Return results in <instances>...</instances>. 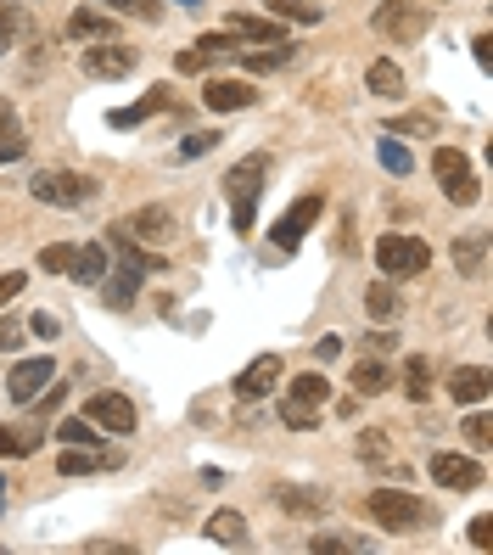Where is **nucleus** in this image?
<instances>
[{
	"mask_svg": "<svg viewBox=\"0 0 493 555\" xmlns=\"http://www.w3.org/2000/svg\"><path fill=\"white\" fill-rule=\"evenodd\" d=\"M264 180H269V152L241 157L236 169L225 174V197H230V225H236V236H253V225H258V197H264Z\"/></svg>",
	"mask_w": 493,
	"mask_h": 555,
	"instance_id": "f257e3e1",
	"label": "nucleus"
},
{
	"mask_svg": "<svg viewBox=\"0 0 493 555\" xmlns=\"http://www.w3.org/2000/svg\"><path fill=\"white\" fill-rule=\"evenodd\" d=\"M325 399H331V387H325V376H320V370H303V376H292V387H286V399H281V421H286L292 432H309V427H320Z\"/></svg>",
	"mask_w": 493,
	"mask_h": 555,
	"instance_id": "f03ea898",
	"label": "nucleus"
},
{
	"mask_svg": "<svg viewBox=\"0 0 493 555\" xmlns=\"http://www.w3.org/2000/svg\"><path fill=\"white\" fill-rule=\"evenodd\" d=\"M365 511H370V522H376L381 533H409V527L426 522V505L409 494V488H370Z\"/></svg>",
	"mask_w": 493,
	"mask_h": 555,
	"instance_id": "7ed1b4c3",
	"label": "nucleus"
},
{
	"mask_svg": "<svg viewBox=\"0 0 493 555\" xmlns=\"http://www.w3.org/2000/svg\"><path fill=\"white\" fill-rule=\"evenodd\" d=\"M432 169H437V185H443V197H449L454 208H471V202L482 197V180H477V169H471V157H465L460 146H437Z\"/></svg>",
	"mask_w": 493,
	"mask_h": 555,
	"instance_id": "20e7f679",
	"label": "nucleus"
},
{
	"mask_svg": "<svg viewBox=\"0 0 493 555\" xmlns=\"http://www.w3.org/2000/svg\"><path fill=\"white\" fill-rule=\"evenodd\" d=\"M426 264H432V247L421 242V236H398V230H387L376 242V270L387 275V281H404V275H421Z\"/></svg>",
	"mask_w": 493,
	"mask_h": 555,
	"instance_id": "39448f33",
	"label": "nucleus"
},
{
	"mask_svg": "<svg viewBox=\"0 0 493 555\" xmlns=\"http://www.w3.org/2000/svg\"><path fill=\"white\" fill-rule=\"evenodd\" d=\"M34 202H51V208H85L96 197V174H73V169H51L29 180Z\"/></svg>",
	"mask_w": 493,
	"mask_h": 555,
	"instance_id": "423d86ee",
	"label": "nucleus"
},
{
	"mask_svg": "<svg viewBox=\"0 0 493 555\" xmlns=\"http://www.w3.org/2000/svg\"><path fill=\"white\" fill-rule=\"evenodd\" d=\"M370 29H376L381 40H421V34L432 29V12L415 6V0H381L376 12H370Z\"/></svg>",
	"mask_w": 493,
	"mask_h": 555,
	"instance_id": "0eeeda50",
	"label": "nucleus"
},
{
	"mask_svg": "<svg viewBox=\"0 0 493 555\" xmlns=\"http://www.w3.org/2000/svg\"><path fill=\"white\" fill-rule=\"evenodd\" d=\"M79 68H85L90 79H124V73L141 68V51H135V45H124V40H96V45H85Z\"/></svg>",
	"mask_w": 493,
	"mask_h": 555,
	"instance_id": "6e6552de",
	"label": "nucleus"
},
{
	"mask_svg": "<svg viewBox=\"0 0 493 555\" xmlns=\"http://www.w3.org/2000/svg\"><path fill=\"white\" fill-rule=\"evenodd\" d=\"M320 214H325V197H314V191H309V197H297L292 208L281 214V225H275V247H281V253H297V242L320 225Z\"/></svg>",
	"mask_w": 493,
	"mask_h": 555,
	"instance_id": "1a4fd4ad",
	"label": "nucleus"
},
{
	"mask_svg": "<svg viewBox=\"0 0 493 555\" xmlns=\"http://www.w3.org/2000/svg\"><path fill=\"white\" fill-rule=\"evenodd\" d=\"M51 376H57V365H51V354H34V359H17L12 376H6V393H12L17 404H34L51 387Z\"/></svg>",
	"mask_w": 493,
	"mask_h": 555,
	"instance_id": "9d476101",
	"label": "nucleus"
},
{
	"mask_svg": "<svg viewBox=\"0 0 493 555\" xmlns=\"http://www.w3.org/2000/svg\"><path fill=\"white\" fill-rule=\"evenodd\" d=\"M426 471H432V483L437 488H454V494H471V488H482V466L471 455H432L426 460Z\"/></svg>",
	"mask_w": 493,
	"mask_h": 555,
	"instance_id": "9b49d317",
	"label": "nucleus"
},
{
	"mask_svg": "<svg viewBox=\"0 0 493 555\" xmlns=\"http://www.w3.org/2000/svg\"><path fill=\"white\" fill-rule=\"evenodd\" d=\"M85 421H96L101 432H135V404L124 399V393H96V399H85Z\"/></svg>",
	"mask_w": 493,
	"mask_h": 555,
	"instance_id": "f8f14e48",
	"label": "nucleus"
},
{
	"mask_svg": "<svg viewBox=\"0 0 493 555\" xmlns=\"http://www.w3.org/2000/svg\"><path fill=\"white\" fill-rule=\"evenodd\" d=\"M281 376H286L281 354H258L253 365H247V370H241V376H236V399H269Z\"/></svg>",
	"mask_w": 493,
	"mask_h": 555,
	"instance_id": "ddd939ff",
	"label": "nucleus"
},
{
	"mask_svg": "<svg viewBox=\"0 0 493 555\" xmlns=\"http://www.w3.org/2000/svg\"><path fill=\"white\" fill-rule=\"evenodd\" d=\"M124 236H141V242H174V214L163 208V202H146V208H135V214H124Z\"/></svg>",
	"mask_w": 493,
	"mask_h": 555,
	"instance_id": "4468645a",
	"label": "nucleus"
},
{
	"mask_svg": "<svg viewBox=\"0 0 493 555\" xmlns=\"http://www.w3.org/2000/svg\"><path fill=\"white\" fill-rule=\"evenodd\" d=\"M202 101H208L213 113H241V107L258 101V85H247V79H208V85H202Z\"/></svg>",
	"mask_w": 493,
	"mask_h": 555,
	"instance_id": "2eb2a0df",
	"label": "nucleus"
},
{
	"mask_svg": "<svg viewBox=\"0 0 493 555\" xmlns=\"http://www.w3.org/2000/svg\"><path fill=\"white\" fill-rule=\"evenodd\" d=\"M107 270H113V247H107V242H90V247H73V264H68V281H79V286H96V281H107Z\"/></svg>",
	"mask_w": 493,
	"mask_h": 555,
	"instance_id": "dca6fc26",
	"label": "nucleus"
},
{
	"mask_svg": "<svg viewBox=\"0 0 493 555\" xmlns=\"http://www.w3.org/2000/svg\"><path fill=\"white\" fill-rule=\"evenodd\" d=\"M107 247L118 253V264H124V275H135V281H146V275H163L169 270V258H157V253H141V247L129 242L124 230H113L107 236Z\"/></svg>",
	"mask_w": 493,
	"mask_h": 555,
	"instance_id": "f3484780",
	"label": "nucleus"
},
{
	"mask_svg": "<svg viewBox=\"0 0 493 555\" xmlns=\"http://www.w3.org/2000/svg\"><path fill=\"white\" fill-rule=\"evenodd\" d=\"M225 34H236V40H258V45H281V40H286V23H281V17L230 12V17H225Z\"/></svg>",
	"mask_w": 493,
	"mask_h": 555,
	"instance_id": "a211bd4d",
	"label": "nucleus"
},
{
	"mask_svg": "<svg viewBox=\"0 0 493 555\" xmlns=\"http://www.w3.org/2000/svg\"><path fill=\"white\" fill-rule=\"evenodd\" d=\"M68 40H118V23H113V12L107 6H79V12L68 17Z\"/></svg>",
	"mask_w": 493,
	"mask_h": 555,
	"instance_id": "6ab92c4d",
	"label": "nucleus"
},
{
	"mask_svg": "<svg viewBox=\"0 0 493 555\" xmlns=\"http://www.w3.org/2000/svg\"><path fill=\"white\" fill-rule=\"evenodd\" d=\"M493 393V376L482 365H460V370H449V399L454 404H482Z\"/></svg>",
	"mask_w": 493,
	"mask_h": 555,
	"instance_id": "aec40b11",
	"label": "nucleus"
},
{
	"mask_svg": "<svg viewBox=\"0 0 493 555\" xmlns=\"http://www.w3.org/2000/svg\"><path fill=\"white\" fill-rule=\"evenodd\" d=\"M34 40V17L29 6H17V0H0V51H17V45Z\"/></svg>",
	"mask_w": 493,
	"mask_h": 555,
	"instance_id": "412c9836",
	"label": "nucleus"
},
{
	"mask_svg": "<svg viewBox=\"0 0 493 555\" xmlns=\"http://www.w3.org/2000/svg\"><path fill=\"white\" fill-rule=\"evenodd\" d=\"M219 57H230V40H225V34H202L191 51H180V57H174V73H202L208 62H219Z\"/></svg>",
	"mask_w": 493,
	"mask_h": 555,
	"instance_id": "4be33fe9",
	"label": "nucleus"
},
{
	"mask_svg": "<svg viewBox=\"0 0 493 555\" xmlns=\"http://www.w3.org/2000/svg\"><path fill=\"white\" fill-rule=\"evenodd\" d=\"M169 101H174V96H169V85H157L152 96H141V101H135V107H113V113H107V124H113V129H129V124H141V118L163 113Z\"/></svg>",
	"mask_w": 493,
	"mask_h": 555,
	"instance_id": "5701e85b",
	"label": "nucleus"
},
{
	"mask_svg": "<svg viewBox=\"0 0 493 555\" xmlns=\"http://www.w3.org/2000/svg\"><path fill=\"white\" fill-rule=\"evenodd\" d=\"M482 264H488V230H471V236L454 242V270H460V275H482Z\"/></svg>",
	"mask_w": 493,
	"mask_h": 555,
	"instance_id": "b1692460",
	"label": "nucleus"
},
{
	"mask_svg": "<svg viewBox=\"0 0 493 555\" xmlns=\"http://www.w3.org/2000/svg\"><path fill=\"white\" fill-rule=\"evenodd\" d=\"M398 309H404V303H398L393 281H370V286H365V314H370V320H381V326H393V320H398Z\"/></svg>",
	"mask_w": 493,
	"mask_h": 555,
	"instance_id": "393cba45",
	"label": "nucleus"
},
{
	"mask_svg": "<svg viewBox=\"0 0 493 555\" xmlns=\"http://www.w3.org/2000/svg\"><path fill=\"white\" fill-rule=\"evenodd\" d=\"M208 539L241 550V544H247V516H241V511H213L208 516Z\"/></svg>",
	"mask_w": 493,
	"mask_h": 555,
	"instance_id": "a878e982",
	"label": "nucleus"
},
{
	"mask_svg": "<svg viewBox=\"0 0 493 555\" xmlns=\"http://www.w3.org/2000/svg\"><path fill=\"white\" fill-rule=\"evenodd\" d=\"M40 449V427H0V460H29Z\"/></svg>",
	"mask_w": 493,
	"mask_h": 555,
	"instance_id": "bb28decb",
	"label": "nucleus"
},
{
	"mask_svg": "<svg viewBox=\"0 0 493 555\" xmlns=\"http://www.w3.org/2000/svg\"><path fill=\"white\" fill-rule=\"evenodd\" d=\"M269 6V17H281V23H303V29H314L320 23V0H264Z\"/></svg>",
	"mask_w": 493,
	"mask_h": 555,
	"instance_id": "cd10ccee",
	"label": "nucleus"
},
{
	"mask_svg": "<svg viewBox=\"0 0 493 555\" xmlns=\"http://www.w3.org/2000/svg\"><path fill=\"white\" fill-rule=\"evenodd\" d=\"M325 505H331L325 488H281V511H292V516H320Z\"/></svg>",
	"mask_w": 493,
	"mask_h": 555,
	"instance_id": "c85d7f7f",
	"label": "nucleus"
},
{
	"mask_svg": "<svg viewBox=\"0 0 493 555\" xmlns=\"http://www.w3.org/2000/svg\"><path fill=\"white\" fill-rule=\"evenodd\" d=\"M365 85L376 90L381 101H393V96H404V73H398V62H370V73H365Z\"/></svg>",
	"mask_w": 493,
	"mask_h": 555,
	"instance_id": "c756f323",
	"label": "nucleus"
},
{
	"mask_svg": "<svg viewBox=\"0 0 493 555\" xmlns=\"http://www.w3.org/2000/svg\"><path fill=\"white\" fill-rule=\"evenodd\" d=\"M107 466H118V455H90V449H68V455L57 460L62 477H90V471H107Z\"/></svg>",
	"mask_w": 493,
	"mask_h": 555,
	"instance_id": "7c9ffc66",
	"label": "nucleus"
},
{
	"mask_svg": "<svg viewBox=\"0 0 493 555\" xmlns=\"http://www.w3.org/2000/svg\"><path fill=\"white\" fill-rule=\"evenodd\" d=\"M404 393H409V404H426V399H432V365H426V354H409V365H404Z\"/></svg>",
	"mask_w": 493,
	"mask_h": 555,
	"instance_id": "2f4dec72",
	"label": "nucleus"
},
{
	"mask_svg": "<svg viewBox=\"0 0 493 555\" xmlns=\"http://www.w3.org/2000/svg\"><path fill=\"white\" fill-rule=\"evenodd\" d=\"M376 157H381V169L398 174V180H404V174H415V152H409V146L398 141V135H387V141L376 146Z\"/></svg>",
	"mask_w": 493,
	"mask_h": 555,
	"instance_id": "473e14b6",
	"label": "nucleus"
},
{
	"mask_svg": "<svg viewBox=\"0 0 493 555\" xmlns=\"http://www.w3.org/2000/svg\"><path fill=\"white\" fill-rule=\"evenodd\" d=\"M387 382H393V370L381 365V359H359L353 365V393H381Z\"/></svg>",
	"mask_w": 493,
	"mask_h": 555,
	"instance_id": "72a5a7b5",
	"label": "nucleus"
},
{
	"mask_svg": "<svg viewBox=\"0 0 493 555\" xmlns=\"http://www.w3.org/2000/svg\"><path fill=\"white\" fill-rule=\"evenodd\" d=\"M286 57H292V40H281V45H258V51H247V57H241V68H247V73H269V68H281Z\"/></svg>",
	"mask_w": 493,
	"mask_h": 555,
	"instance_id": "f704fd0d",
	"label": "nucleus"
},
{
	"mask_svg": "<svg viewBox=\"0 0 493 555\" xmlns=\"http://www.w3.org/2000/svg\"><path fill=\"white\" fill-rule=\"evenodd\" d=\"M0 146H6L12 157H23V146H29L23 141V129H17V107L6 96H0Z\"/></svg>",
	"mask_w": 493,
	"mask_h": 555,
	"instance_id": "c9c22d12",
	"label": "nucleus"
},
{
	"mask_svg": "<svg viewBox=\"0 0 493 555\" xmlns=\"http://www.w3.org/2000/svg\"><path fill=\"white\" fill-rule=\"evenodd\" d=\"M353 449H359V460H370V466H387V460H393V449H387V432H359V443H353Z\"/></svg>",
	"mask_w": 493,
	"mask_h": 555,
	"instance_id": "e433bc0d",
	"label": "nucleus"
},
{
	"mask_svg": "<svg viewBox=\"0 0 493 555\" xmlns=\"http://www.w3.org/2000/svg\"><path fill=\"white\" fill-rule=\"evenodd\" d=\"M68 264H73V247H68V242H51V247L40 253V270H45V275H68Z\"/></svg>",
	"mask_w": 493,
	"mask_h": 555,
	"instance_id": "4c0bfd02",
	"label": "nucleus"
},
{
	"mask_svg": "<svg viewBox=\"0 0 493 555\" xmlns=\"http://www.w3.org/2000/svg\"><path fill=\"white\" fill-rule=\"evenodd\" d=\"M309 550L314 555H353V550H365V539H325V533H314Z\"/></svg>",
	"mask_w": 493,
	"mask_h": 555,
	"instance_id": "58836bf2",
	"label": "nucleus"
},
{
	"mask_svg": "<svg viewBox=\"0 0 493 555\" xmlns=\"http://www.w3.org/2000/svg\"><path fill=\"white\" fill-rule=\"evenodd\" d=\"M398 135V141H415V135H432V118H421V113H409V118H393L387 124Z\"/></svg>",
	"mask_w": 493,
	"mask_h": 555,
	"instance_id": "ea45409f",
	"label": "nucleus"
},
{
	"mask_svg": "<svg viewBox=\"0 0 493 555\" xmlns=\"http://www.w3.org/2000/svg\"><path fill=\"white\" fill-rule=\"evenodd\" d=\"M96 6H107V12H141L146 23L163 12V0H96Z\"/></svg>",
	"mask_w": 493,
	"mask_h": 555,
	"instance_id": "a19ab883",
	"label": "nucleus"
},
{
	"mask_svg": "<svg viewBox=\"0 0 493 555\" xmlns=\"http://www.w3.org/2000/svg\"><path fill=\"white\" fill-rule=\"evenodd\" d=\"M96 421H62V427H57V438L62 443H96Z\"/></svg>",
	"mask_w": 493,
	"mask_h": 555,
	"instance_id": "79ce46f5",
	"label": "nucleus"
},
{
	"mask_svg": "<svg viewBox=\"0 0 493 555\" xmlns=\"http://www.w3.org/2000/svg\"><path fill=\"white\" fill-rule=\"evenodd\" d=\"M213 146H219V135L202 129V135H185V141H180V157H202V152H213Z\"/></svg>",
	"mask_w": 493,
	"mask_h": 555,
	"instance_id": "37998d69",
	"label": "nucleus"
},
{
	"mask_svg": "<svg viewBox=\"0 0 493 555\" xmlns=\"http://www.w3.org/2000/svg\"><path fill=\"white\" fill-rule=\"evenodd\" d=\"M23 337H29V331L17 326V320H0V354H17V348H23Z\"/></svg>",
	"mask_w": 493,
	"mask_h": 555,
	"instance_id": "c03bdc74",
	"label": "nucleus"
},
{
	"mask_svg": "<svg viewBox=\"0 0 493 555\" xmlns=\"http://www.w3.org/2000/svg\"><path fill=\"white\" fill-rule=\"evenodd\" d=\"M471 544H477V550H493V516H477V522H471Z\"/></svg>",
	"mask_w": 493,
	"mask_h": 555,
	"instance_id": "a18cd8bd",
	"label": "nucleus"
},
{
	"mask_svg": "<svg viewBox=\"0 0 493 555\" xmlns=\"http://www.w3.org/2000/svg\"><path fill=\"white\" fill-rule=\"evenodd\" d=\"M107 298H113V309H129V298H135V275L113 281V292H107Z\"/></svg>",
	"mask_w": 493,
	"mask_h": 555,
	"instance_id": "49530a36",
	"label": "nucleus"
},
{
	"mask_svg": "<svg viewBox=\"0 0 493 555\" xmlns=\"http://www.w3.org/2000/svg\"><path fill=\"white\" fill-rule=\"evenodd\" d=\"M23 281H29V275L23 270H12V275H0V303H12L17 292H23Z\"/></svg>",
	"mask_w": 493,
	"mask_h": 555,
	"instance_id": "de8ad7c7",
	"label": "nucleus"
},
{
	"mask_svg": "<svg viewBox=\"0 0 493 555\" xmlns=\"http://www.w3.org/2000/svg\"><path fill=\"white\" fill-rule=\"evenodd\" d=\"M488 432H493V427H488V415H482V410L465 421V438H471V443H488Z\"/></svg>",
	"mask_w": 493,
	"mask_h": 555,
	"instance_id": "09e8293b",
	"label": "nucleus"
},
{
	"mask_svg": "<svg viewBox=\"0 0 493 555\" xmlns=\"http://www.w3.org/2000/svg\"><path fill=\"white\" fill-rule=\"evenodd\" d=\"M342 354V337H320V348H314V359H320V365H331V359Z\"/></svg>",
	"mask_w": 493,
	"mask_h": 555,
	"instance_id": "8fccbe9b",
	"label": "nucleus"
},
{
	"mask_svg": "<svg viewBox=\"0 0 493 555\" xmlns=\"http://www.w3.org/2000/svg\"><path fill=\"white\" fill-rule=\"evenodd\" d=\"M29 331H34V337H51V342H57V320H51V314H34Z\"/></svg>",
	"mask_w": 493,
	"mask_h": 555,
	"instance_id": "3c124183",
	"label": "nucleus"
},
{
	"mask_svg": "<svg viewBox=\"0 0 493 555\" xmlns=\"http://www.w3.org/2000/svg\"><path fill=\"white\" fill-rule=\"evenodd\" d=\"M477 62H482V68H493V34H477Z\"/></svg>",
	"mask_w": 493,
	"mask_h": 555,
	"instance_id": "603ef678",
	"label": "nucleus"
},
{
	"mask_svg": "<svg viewBox=\"0 0 493 555\" xmlns=\"http://www.w3.org/2000/svg\"><path fill=\"white\" fill-rule=\"evenodd\" d=\"M0 511H6V483H0Z\"/></svg>",
	"mask_w": 493,
	"mask_h": 555,
	"instance_id": "864d4df0",
	"label": "nucleus"
},
{
	"mask_svg": "<svg viewBox=\"0 0 493 555\" xmlns=\"http://www.w3.org/2000/svg\"><path fill=\"white\" fill-rule=\"evenodd\" d=\"M6 157H12V152H6V146H0V163H6Z\"/></svg>",
	"mask_w": 493,
	"mask_h": 555,
	"instance_id": "5fc2aeb1",
	"label": "nucleus"
}]
</instances>
